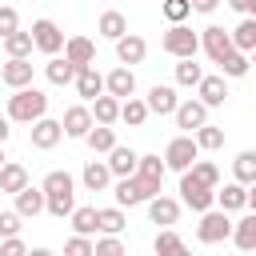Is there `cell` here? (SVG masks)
Masks as SVG:
<instances>
[{
    "instance_id": "cell-39",
    "label": "cell",
    "mask_w": 256,
    "mask_h": 256,
    "mask_svg": "<svg viewBox=\"0 0 256 256\" xmlns=\"http://www.w3.org/2000/svg\"><path fill=\"white\" fill-rule=\"evenodd\" d=\"M192 136H196L200 152H216V148H224V128H216V124H200Z\"/></svg>"
},
{
    "instance_id": "cell-23",
    "label": "cell",
    "mask_w": 256,
    "mask_h": 256,
    "mask_svg": "<svg viewBox=\"0 0 256 256\" xmlns=\"http://www.w3.org/2000/svg\"><path fill=\"white\" fill-rule=\"evenodd\" d=\"M196 92H200V100H204L208 108H220V104L228 100V84H224V72H220V76H204V80L196 84Z\"/></svg>"
},
{
    "instance_id": "cell-42",
    "label": "cell",
    "mask_w": 256,
    "mask_h": 256,
    "mask_svg": "<svg viewBox=\"0 0 256 256\" xmlns=\"http://www.w3.org/2000/svg\"><path fill=\"white\" fill-rule=\"evenodd\" d=\"M128 220H124V208L112 204V208H100V232H120Z\"/></svg>"
},
{
    "instance_id": "cell-38",
    "label": "cell",
    "mask_w": 256,
    "mask_h": 256,
    "mask_svg": "<svg viewBox=\"0 0 256 256\" xmlns=\"http://www.w3.org/2000/svg\"><path fill=\"white\" fill-rule=\"evenodd\" d=\"M32 48H36V40H32V32H8L4 36V52L8 56H32Z\"/></svg>"
},
{
    "instance_id": "cell-53",
    "label": "cell",
    "mask_w": 256,
    "mask_h": 256,
    "mask_svg": "<svg viewBox=\"0 0 256 256\" xmlns=\"http://www.w3.org/2000/svg\"><path fill=\"white\" fill-rule=\"evenodd\" d=\"M248 208H252V212H256V180H252V184H248Z\"/></svg>"
},
{
    "instance_id": "cell-52",
    "label": "cell",
    "mask_w": 256,
    "mask_h": 256,
    "mask_svg": "<svg viewBox=\"0 0 256 256\" xmlns=\"http://www.w3.org/2000/svg\"><path fill=\"white\" fill-rule=\"evenodd\" d=\"M8 136H12V128H8V120H4V116H0V144H4V140H8Z\"/></svg>"
},
{
    "instance_id": "cell-48",
    "label": "cell",
    "mask_w": 256,
    "mask_h": 256,
    "mask_svg": "<svg viewBox=\"0 0 256 256\" xmlns=\"http://www.w3.org/2000/svg\"><path fill=\"white\" fill-rule=\"evenodd\" d=\"M20 212L12 208V212H0V236H20Z\"/></svg>"
},
{
    "instance_id": "cell-11",
    "label": "cell",
    "mask_w": 256,
    "mask_h": 256,
    "mask_svg": "<svg viewBox=\"0 0 256 256\" xmlns=\"http://www.w3.org/2000/svg\"><path fill=\"white\" fill-rule=\"evenodd\" d=\"M60 140H64V124H60V120H52V116H40V120L32 124V148L48 152V148H56Z\"/></svg>"
},
{
    "instance_id": "cell-5",
    "label": "cell",
    "mask_w": 256,
    "mask_h": 256,
    "mask_svg": "<svg viewBox=\"0 0 256 256\" xmlns=\"http://www.w3.org/2000/svg\"><path fill=\"white\" fill-rule=\"evenodd\" d=\"M160 44H164V52H168V56H176V60H184V56H196V52H200V36H196L188 24H172V28L164 32V40H160Z\"/></svg>"
},
{
    "instance_id": "cell-46",
    "label": "cell",
    "mask_w": 256,
    "mask_h": 256,
    "mask_svg": "<svg viewBox=\"0 0 256 256\" xmlns=\"http://www.w3.org/2000/svg\"><path fill=\"white\" fill-rule=\"evenodd\" d=\"M120 252H124V244L116 240V232H104L96 240V256H120Z\"/></svg>"
},
{
    "instance_id": "cell-43",
    "label": "cell",
    "mask_w": 256,
    "mask_h": 256,
    "mask_svg": "<svg viewBox=\"0 0 256 256\" xmlns=\"http://www.w3.org/2000/svg\"><path fill=\"white\" fill-rule=\"evenodd\" d=\"M152 248H156V256H160V252H184L188 244H184V236H176L172 228H164V232L152 240Z\"/></svg>"
},
{
    "instance_id": "cell-40",
    "label": "cell",
    "mask_w": 256,
    "mask_h": 256,
    "mask_svg": "<svg viewBox=\"0 0 256 256\" xmlns=\"http://www.w3.org/2000/svg\"><path fill=\"white\" fill-rule=\"evenodd\" d=\"M160 12H164V20H168V24H184V20L192 16V0H164V4H160Z\"/></svg>"
},
{
    "instance_id": "cell-50",
    "label": "cell",
    "mask_w": 256,
    "mask_h": 256,
    "mask_svg": "<svg viewBox=\"0 0 256 256\" xmlns=\"http://www.w3.org/2000/svg\"><path fill=\"white\" fill-rule=\"evenodd\" d=\"M216 4L220 0H192V12H204L208 16V12H216Z\"/></svg>"
},
{
    "instance_id": "cell-35",
    "label": "cell",
    "mask_w": 256,
    "mask_h": 256,
    "mask_svg": "<svg viewBox=\"0 0 256 256\" xmlns=\"http://www.w3.org/2000/svg\"><path fill=\"white\" fill-rule=\"evenodd\" d=\"M200 80H204V68L196 64V56H184V60L176 64V84H180V88H196Z\"/></svg>"
},
{
    "instance_id": "cell-28",
    "label": "cell",
    "mask_w": 256,
    "mask_h": 256,
    "mask_svg": "<svg viewBox=\"0 0 256 256\" xmlns=\"http://www.w3.org/2000/svg\"><path fill=\"white\" fill-rule=\"evenodd\" d=\"M92 116H96V124H116V120H120V96L100 92V96L92 100Z\"/></svg>"
},
{
    "instance_id": "cell-47",
    "label": "cell",
    "mask_w": 256,
    "mask_h": 256,
    "mask_svg": "<svg viewBox=\"0 0 256 256\" xmlns=\"http://www.w3.org/2000/svg\"><path fill=\"white\" fill-rule=\"evenodd\" d=\"M20 28V16H16V8L12 4H0V40L8 36V32H16Z\"/></svg>"
},
{
    "instance_id": "cell-4",
    "label": "cell",
    "mask_w": 256,
    "mask_h": 256,
    "mask_svg": "<svg viewBox=\"0 0 256 256\" xmlns=\"http://www.w3.org/2000/svg\"><path fill=\"white\" fill-rule=\"evenodd\" d=\"M180 204H188L192 212H208L216 204V188L200 184L192 172H180Z\"/></svg>"
},
{
    "instance_id": "cell-17",
    "label": "cell",
    "mask_w": 256,
    "mask_h": 256,
    "mask_svg": "<svg viewBox=\"0 0 256 256\" xmlns=\"http://www.w3.org/2000/svg\"><path fill=\"white\" fill-rule=\"evenodd\" d=\"M76 64L68 60V56H52L48 64H44V76H48V84H56V88H64V84H76Z\"/></svg>"
},
{
    "instance_id": "cell-14",
    "label": "cell",
    "mask_w": 256,
    "mask_h": 256,
    "mask_svg": "<svg viewBox=\"0 0 256 256\" xmlns=\"http://www.w3.org/2000/svg\"><path fill=\"white\" fill-rule=\"evenodd\" d=\"M16 212L24 216V220H32V216H40V212H48V196H44V188H20L16 192Z\"/></svg>"
},
{
    "instance_id": "cell-1",
    "label": "cell",
    "mask_w": 256,
    "mask_h": 256,
    "mask_svg": "<svg viewBox=\"0 0 256 256\" xmlns=\"http://www.w3.org/2000/svg\"><path fill=\"white\" fill-rule=\"evenodd\" d=\"M44 112H48V96H44L40 88H32V84L12 88V96H8V120H16V124H36Z\"/></svg>"
},
{
    "instance_id": "cell-45",
    "label": "cell",
    "mask_w": 256,
    "mask_h": 256,
    "mask_svg": "<svg viewBox=\"0 0 256 256\" xmlns=\"http://www.w3.org/2000/svg\"><path fill=\"white\" fill-rule=\"evenodd\" d=\"M72 208H76V196H48V212H52L56 220L72 216Z\"/></svg>"
},
{
    "instance_id": "cell-31",
    "label": "cell",
    "mask_w": 256,
    "mask_h": 256,
    "mask_svg": "<svg viewBox=\"0 0 256 256\" xmlns=\"http://www.w3.org/2000/svg\"><path fill=\"white\" fill-rule=\"evenodd\" d=\"M84 140H88L92 152H112V148H116V128H112V124H92Z\"/></svg>"
},
{
    "instance_id": "cell-29",
    "label": "cell",
    "mask_w": 256,
    "mask_h": 256,
    "mask_svg": "<svg viewBox=\"0 0 256 256\" xmlns=\"http://www.w3.org/2000/svg\"><path fill=\"white\" fill-rule=\"evenodd\" d=\"M148 116H152L148 100H136V96H124V100H120V120H124L128 128H140Z\"/></svg>"
},
{
    "instance_id": "cell-51",
    "label": "cell",
    "mask_w": 256,
    "mask_h": 256,
    "mask_svg": "<svg viewBox=\"0 0 256 256\" xmlns=\"http://www.w3.org/2000/svg\"><path fill=\"white\" fill-rule=\"evenodd\" d=\"M228 4H232L236 12H244V16H248V4H252V0H228Z\"/></svg>"
},
{
    "instance_id": "cell-8",
    "label": "cell",
    "mask_w": 256,
    "mask_h": 256,
    "mask_svg": "<svg viewBox=\"0 0 256 256\" xmlns=\"http://www.w3.org/2000/svg\"><path fill=\"white\" fill-rule=\"evenodd\" d=\"M200 48L208 52V60H212V64H220L236 44H232V32H224L220 24H208V28H204V36H200Z\"/></svg>"
},
{
    "instance_id": "cell-6",
    "label": "cell",
    "mask_w": 256,
    "mask_h": 256,
    "mask_svg": "<svg viewBox=\"0 0 256 256\" xmlns=\"http://www.w3.org/2000/svg\"><path fill=\"white\" fill-rule=\"evenodd\" d=\"M112 196H116V204H120V208H136V204H148L156 192H152V188H148L140 176H116Z\"/></svg>"
},
{
    "instance_id": "cell-7",
    "label": "cell",
    "mask_w": 256,
    "mask_h": 256,
    "mask_svg": "<svg viewBox=\"0 0 256 256\" xmlns=\"http://www.w3.org/2000/svg\"><path fill=\"white\" fill-rule=\"evenodd\" d=\"M32 40H36V52H44V56H56L64 48V32H60L56 20H36L32 24Z\"/></svg>"
},
{
    "instance_id": "cell-2",
    "label": "cell",
    "mask_w": 256,
    "mask_h": 256,
    "mask_svg": "<svg viewBox=\"0 0 256 256\" xmlns=\"http://www.w3.org/2000/svg\"><path fill=\"white\" fill-rule=\"evenodd\" d=\"M232 224H236V220H228L224 208H208V212H200L196 240H200V244H224V240H232Z\"/></svg>"
},
{
    "instance_id": "cell-37",
    "label": "cell",
    "mask_w": 256,
    "mask_h": 256,
    "mask_svg": "<svg viewBox=\"0 0 256 256\" xmlns=\"http://www.w3.org/2000/svg\"><path fill=\"white\" fill-rule=\"evenodd\" d=\"M232 44H236L240 52H252V48H256V16H244V20L232 28Z\"/></svg>"
},
{
    "instance_id": "cell-12",
    "label": "cell",
    "mask_w": 256,
    "mask_h": 256,
    "mask_svg": "<svg viewBox=\"0 0 256 256\" xmlns=\"http://www.w3.org/2000/svg\"><path fill=\"white\" fill-rule=\"evenodd\" d=\"M148 220H152V224H164V228H172V224L180 220V200H172V196L156 192V196L148 200Z\"/></svg>"
},
{
    "instance_id": "cell-10",
    "label": "cell",
    "mask_w": 256,
    "mask_h": 256,
    "mask_svg": "<svg viewBox=\"0 0 256 256\" xmlns=\"http://www.w3.org/2000/svg\"><path fill=\"white\" fill-rule=\"evenodd\" d=\"M64 136H76V140H84L88 136V128L96 124V116H92V108L88 104H72V108H64Z\"/></svg>"
},
{
    "instance_id": "cell-26",
    "label": "cell",
    "mask_w": 256,
    "mask_h": 256,
    "mask_svg": "<svg viewBox=\"0 0 256 256\" xmlns=\"http://www.w3.org/2000/svg\"><path fill=\"white\" fill-rule=\"evenodd\" d=\"M20 188H28V168L16 164V160H4V168H0V192L16 196Z\"/></svg>"
},
{
    "instance_id": "cell-56",
    "label": "cell",
    "mask_w": 256,
    "mask_h": 256,
    "mask_svg": "<svg viewBox=\"0 0 256 256\" xmlns=\"http://www.w3.org/2000/svg\"><path fill=\"white\" fill-rule=\"evenodd\" d=\"M248 56H252V64H256V48H252V52H248Z\"/></svg>"
},
{
    "instance_id": "cell-20",
    "label": "cell",
    "mask_w": 256,
    "mask_h": 256,
    "mask_svg": "<svg viewBox=\"0 0 256 256\" xmlns=\"http://www.w3.org/2000/svg\"><path fill=\"white\" fill-rule=\"evenodd\" d=\"M80 180H84L88 192H104V188L112 184V168H108V160H88L84 172H80Z\"/></svg>"
},
{
    "instance_id": "cell-44",
    "label": "cell",
    "mask_w": 256,
    "mask_h": 256,
    "mask_svg": "<svg viewBox=\"0 0 256 256\" xmlns=\"http://www.w3.org/2000/svg\"><path fill=\"white\" fill-rule=\"evenodd\" d=\"M64 252H68V256H96V240L84 236V232H76V236L64 244Z\"/></svg>"
},
{
    "instance_id": "cell-41",
    "label": "cell",
    "mask_w": 256,
    "mask_h": 256,
    "mask_svg": "<svg viewBox=\"0 0 256 256\" xmlns=\"http://www.w3.org/2000/svg\"><path fill=\"white\" fill-rule=\"evenodd\" d=\"M188 172H192V176H196L200 184H208V188H220V168H216L212 160H196V164H192Z\"/></svg>"
},
{
    "instance_id": "cell-49",
    "label": "cell",
    "mask_w": 256,
    "mask_h": 256,
    "mask_svg": "<svg viewBox=\"0 0 256 256\" xmlns=\"http://www.w3.org/2000/svg\"><path fill=\"white\" fill-rule=\"evenodd\" d=\"M20 252H24V240L20 236H4L0 240V256H20Z\"/></svg>"
},
{
    "instance_id": "cell-13",
    "label": "cell",
    "mask_w": 256,
    "mask_h": 256,
    "mask_svg": "<svg viewBox=\"0 0 256 256\" xmlns=\"http://www.w3.org/2000/svg\"><path fill=\"white\" fill-rule=\"evenodd\" d=\"M0 80H4L8 88L32 84V60H28V56H8V64L0 68Z\"/></svg>"
},
{
    "instance_id": "cell-21",
    "label": "cell",
    "mask_w": 256,
    "mask_h": 256,
    "mask_svg": "<svg viewBox=\"0 0 256 256\" xmlns=\"http://www.w3.org/2000/svg\"><path fill=\"white\" fill-rule=\"evenodd\" d=\"M216 204H220L224 212H240V208H248V184L232 180V184L216 188Z\"/></svg>"
},
{
    "instance_id": "cell-33",
    "label": "cell",
    "mask_w": 256,
    "mask_h": 256,
    "mask_svg": "<svg viewBox=\"0 0 256 256\" xmlns=\"http://www.w3.org/2000/svg\"><path fill=\"white\" fill-rule=\"evenodd\" d=\"M248 68H252V56H248V52H240V48H232V52L220 60V72H224V76H232V80L248 76Z\"/></svg>"
},
{
    "instance_id": "cell-34",
    "label": "cell",
    "mask_w": 256,
    "mask_h": 256,
    "mask_svg": "<svg viewBox=\"0 0 256 256\" xmlns=\"http://www.w3.org/2000/svg\"><path fill=\"white\" fill-rule=\"evenodd\" d=\"M100 36H108V40H120L124 32H128V20H124V12H116V8H108L104 16H100Z\"/></svg>"
},
{
    "instance_id": "cell-32",
    "label": "cell",
    "mask_w": 256,
    "mask_h": 256,
    "mask_svg": "<svg viewBox=\"0 0 256 256\" xmlns=\"http://www.w3.org/2000/svg\"><path fill=\"white\" fill-rule=\"evenodd\" d=\"M68 220H72V228L84 232V236H96V232H100V208H88V204H84V208H72Z\"/></svg>"
},
{
    "instance_id": "cell-22",
    "label": "cell",
    "mask_w": 256,
    "mask_h": 256,
    "mask_svg": "<svg viewBox=\"0 0 256 256\" xmlns=\"http://www.w3.org/2000/svg\"><path fill=\"white\" fill-rule=\"evenodd\" d=\"M76 92H80V96H84L88 104H92V100H96V96L104 92V76L96 72V64H84V68L76 72Z\"/></svg>"
},
{
    "instance_id": "cell-25",
    "label": "cell",
    "mask_w": 256,
    "mask_h": 256,
    "mask_svg": "<svg viewBox=\"0 0 256 256\" xmlns=\"http://www.w3.org/2000/svg\"><path fill=\"white\" fill-rule=\"evenodd\" d=\"M164 172H168V164L160 160V156H140V164H136V176L152 188V192H160V184H164Z\"/></svg>"
},
{
    "instance_id": "cell-24",
    "label": "cell",
    "mask_w": 256,
    "mask_h": 256,
    "mask_svg": "<svg viewBox=\"0 0 256 256\" xmlns=\"http://www.w3.org/2000/svg\"><path fill=\"white\" fill-rule=\"evenodd\" d=\"M136 164H140V152H132V148H124V144H116V148L108 152L112 176H136Z\"/></svg>"
},
{
    "instance_id": "cell-9",
    "label": "cell",
    "mask_w": 256,
    "mask_h": 256,
    "mask_svg": "<svg viewBox=\"0 0 256 256\" xmlns=\"http://www.w3.org/2000/svg\"><path fill=\"white\" fill-rule=\"evenodd\" d=\"M172 120H176V128L196 132L200 124H208V104H204V100H180L176 112H172Z\"/></svg>"
},
{
    "instance_id": "cell-3",
    "label": "cell",
    "mask_w": 256,
    "mask_h": 256,
    "mask_svg": "<svg viewBox=\"0 0 256 256\" xmlns=\"http://www.w3.org/2000/svg\"><path fill=\"white\" fill-rule=\"evenodd\" d=\"M196 160H200V144H196V136H192V132L176 136V140L164 148V164H168L172 172H188Z\"/></svg>"
},
{
    "instance_id": "cell-15",
    "label": "cell",
    "mask_w": 256,
    "mask_h": 256,
    "mask_svg": "<svg viewBox=\"0 0 256 256\" xmlns=\"http://www.w3.org/2000/svg\"><path fill=\"white\" fill-rule=\"evenodd\" d=\"M148 56V44H144V36H136V32H124L120 40H116V60L120 64H140Z\"/></svg>"
},
{
    "instance_id": "cell-16",
    "label": "cell",
    "mask_w": 256,
    "mask_h": 256,
    "mask_svg": "<svg viewBox=\"0 0 256 256\" xmlns=\"http://www.w3.org/2000/svg\"><path fill=\"white\" fill-rule=\"evenodd\" d=\"M64 56H68L76 68L96 64V44H92L88 36H68V40H64Z\"/></svg>"
},
{
    "instance_id": "cell-19",
    "label": "cell",
    "mask_w": 256,
    "mask_h": 256,
    "mask_svg": "<svg viewBox=\"0 0 256 256\" xmlns=\"http://www.w3.org/2000/svg\"><path fill=\"white\" fill-rule=\"evenodd\" d=\"M144 100H148V108H152L156 116H172L176 104H180V100H176V88H168V84H152Z\"/></svg>"
},
{
    "instance_id": "cell-18",
    "label": "cell",
    "mask_w": 256,
    "mask_h": 256,
    "mask_svg": "<svg viewBox=\"0 0 256 256\" xmlns=\"http://www.w3.org/2000/svg\"><path fill=\"white\" fill-rule=\"evenodd\" d=\"M104 92H112V96H132L136 92V76H132V68L128 64H120V68H112L108 76H104Z\"/></svg>"
},
{
    "instance_id": "cell-30",
    "label": "cell",
    "mask_w": 256,
    "mask_h": 256,
    "mask_svg": "<svg viewBox=\"0 0 256 256\" xmlns=\"http://www.w3.org/2000/svg\"><path fill=\"white\" fill-rule=\"evenodd\" d=\"M40 188H44V196H76V180L68 172H60V168H52Z\"/></svg>"
},
{
    "instance_id": "cell-55",
    "label": "cell",
    "mask_w": 256,
    "mask_h": 256,
    "mask_svg": "<svg viewBox=\"0 0 256 256\" xmlns=\"http://www.w3.org/2000/svg\"><path fill=\"white\" fill-rule=\"evenodd\" d=\"M0 168H4V144H0Z\"/></svg>"
},
{
    "instance_id": "cell-54",
    "label": "cell",
    "mask_w": 256,
    "mask_h": 256,
    "mask_svg": "<svg viewBox=\"0 0 256 256\" xmlns=\"http://www.w3.org/2000/svg\"><path fill=\"white\" fill-rule=\"evenodd\" d=\"M248 16H256V0H252V4H248Z\"/></svg>"
},
{
    "instance_id": "cell-27",
    "label": "cell",
    "mask_w": 256,
    "mask_h": 256,
    "mask_svg": "<svg viewBox=\"0 0 256 256\" xmlns=\"http://www.w3.org/2000/svg\"><path fill=\"white\" fill-rule=\"evenodd\" d=\"M232 244L240 248V252H252L256 248V212L248 208V216H240L236 224H232Z\"/></svg>"
},
{
    "instance_id": "cell-36",
    "label": "cell",
    "mask_w": 256,
    "mask_h": 256,
    "mask_svg": "<svg viewBox=\"0 0 256 256\" xmlns=\"http://www.w3.org/2000/svg\"><path fill=\"white\" fill-rule=\"evenodd\" d=\"M232 176H236L240 184H252V180H256V152H252V148L236 152V160H232Z\"/></svg>"
}]
</instances>
